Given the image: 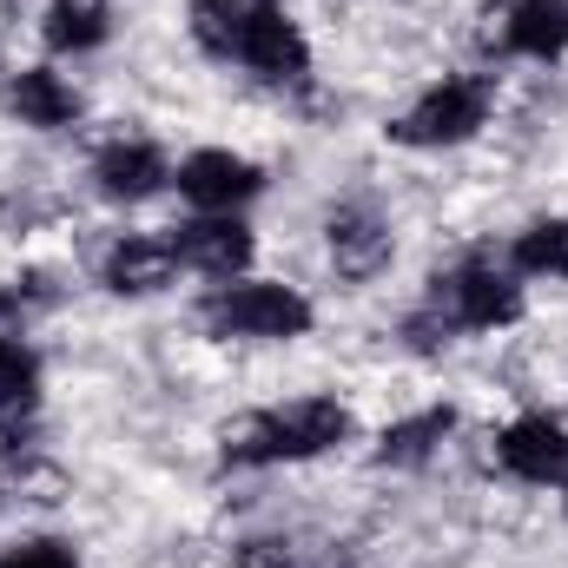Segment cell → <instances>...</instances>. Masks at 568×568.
<instances>
[{"mask_svg":"<svg viewBox=\"0 0 568 568\" xmlns=\"http://www.w3.org/2000/svg\"><path fill=\"white\" fill-rule=\"evenodd\" d=\"M185 27L212 60H239L265 87H297L311 73V40L278 0H192Z\"/></svg>","mask_w":568,"mask_h":568,"instance_id":"6da1fadb","label":"cell"},{"mask_svg":"<svg viewBox=\"0 0 568 568\" xmlns=\"http://www.w3.org/2000/svg\"><path fill=\"white\" fill-rule=\"evenodd\" d=\"M357 436V417L337 404V397H297L278 410H252V417H232L219 429V449L225 463H245V469H265V463H311V456H331Z\"/></svg>","mask_w":568,"mask_h":568,"instance_id":"7a4b0ae2","label":"cell"},{"mask_svg":"<svg viewBox=\"0 0 568 568\" xmlns=\"http://www.w3.org/2000/svg\"><path fill=\"white\" fill-rule=\"evenodd\" d=\"M317 324L311 297L291 291V284H265V278H239L219 284L205 304H199V331L205 337H245V344H291Z\"/></svg>","mask_w":568,"mask_h":568,"instance_id":"3957f363","label":"cell"},{"mask_svg":"<svg viewBox=\"0 0 568 568\" xmlns=\"http://www.w3.org/2000/svg\"><path fill=\"white\" fill-rule=\"evenodd\" d=\"M489 106H496L489 80H476V73H449V80H436V87H429L410 113H397V120H390V140L417 145V152L463 145V140H476V133L489 126Z\"/></svg>","mask_w":568,"mask_h":568,"instance_id":"277c9868","label":"cell"},{"mask_svg":"<svg viewBox=\"0 0 568 568\" xmlns=\"http://www.w3.org/2000/svg\"><path fill=\"white\" fill-rule=\"evenodd\" d=\"M429 304L456 331H503V324L523 317V284H516V272H503L496 258H463V265H449L436 278Z\"/></svg>","mask_w":568,"mask_h":568,"instance_id":"5b68a950","label":"cell"},{"mask_svg":"<svg viewBox=\"0 0 568 568\" xmlns=\"http://www.w3.org/2000/svg\"><path fill=\"white\" fill-rule=\"evenodd\" d=\"M324 252H331V272L344 284H371V278L390 272L397 232H390V219L371 212V205H337V212L324 219Z\"/></svg>","mask_w":568,"mask_h":568,"instance_id":"8992f818","label":"cell"},{"mask_svg":"<svg viewBox=\"0 0 568 568\" xmlns=\"http://www.w3.org/2000/svg\"><path fill=\"white\" fill-rule=\"evenodd\" d=\"M172 185H179V199H185V205H199V212H239V205H252V199L265 192V172H258L245 152L205 145V152L179 159Z\"/></svg>","mask_w":568,"mask_h":568,"instance_id":"52a82bcc","label":"cell"},{"mask_svg":"<svg viewBox=\"0 0 568 568\" xmlns=\"http://www.w3.org/2000/svg\"><path fill=\"white\" fill-rule=\"evenodd\" d=\"M172 252H179V265H192L205 278H239L252 265V225L239 212H199L172 232Z\"/></svg>","mask_w":568,"mask_h":568,"instance_id":"ba28073f","label":"cell"},{"mask_svg":"<svg viewBox=\"0 0 568 568\" xmlns=\"http://www.w3.org/2000/svg\"><path fill=\"white\" fill-rule=\"evenodd\" d=\"M496 463L516 476V483H536V489H562L568 483V424L556 417H516V424L496 436Z\"/></svg>","mask_w":568,"mask_h":568,"instance_id":"9c48e42d","label":"cell"},{"mask_svg":"<svg viewBox=\"0 0 568 568\" xmlns=\"http://www.w3.org/2000/svg\"><path fill=\"white\" fill-rule=\"evenodd\" d=\"M159 185H172V165L152 140H113L93 152V192L113 205H145Z\"/></svg>","mask_w":568,"mask_h":568,"instance_id":"30bf717a","label":"cell"},{"mask_svg":"<svg viewBox=\"0 0 568 568\" xmlns=\"http://www.w3.org/2000/svg\"><path fill=\"white\" fill-rule=\"evenodd\" d=\"M7 113L33 133H60L80 120V93L53 67H20V73H7Z\"/></svg>","mask_w":568,"mask_h":568,"instance_id":"8fae6325","label":"cell"},{"mask_svg":"<svg viewBox=\"0 0 568 568\" xmlns=\"http://www.w3.org/2000/svg\"><path fill=\"white\" fill-rule=\"evenodd\" d=\"M179 278V252L172 239H120L100 265V284L113 297H159L165 284Z\"/></svg>","mask_w":568,"mask_h":568,"instance_id":"7c38bea8","label":"cell"},{"mask_svg":"<svg viewBox=\"0 0 568 568\" xmlns=\"http://www.w3.org/2000/svg\"><path fill=\"white\" fill-rule=\"evenodd\" d=\"M496 40L503 53H523V60H562L568 53V0H509L496 13Z\"/></svg>","mask_w":568,"mask_h":568,"instance_id":"4fadbf2b","label":"cell"},{"mask_svg":"<svg viewBox=\"0 0 568 568\" xmlns=\"http://www.w3.org/2000/svg\"><path fill=\"white\" fill-rule=\"evenodd\" d=\"M449 429H456V410L429 404V410H417V417H404V424H390L377 436V463L384 469H424L429 456L449 443Z\"/></svg>","mask_w":568,"mask_h":568,"instance_id":"5bb4252c","label":"cell"},{"mask_svg":"<svg viewBox=\"0 0 568 568\" xmlns=\"http://www.w3.org/2000/svg\"><path fill=\"white\" fill-rule=\"evenodd\" d=\"M106 0H47V13H40V40L53 47V53H93L100 40H106Z\"/></svg>","mask_w":568,"mask_h":568,"instance_id":"9a60e30c","label":"cell"},{"mask_svg":"<svg viewBox=\"0 0 568 568\" xmlns=\"http://www.w3.org/2000/svg\"><path fill=\"white\" fill-rule=\"evenodd\" d=\"M509 265H516L523 278H568V219H536V225H523Z\"/></svg>","mask_w":568,"mask_h":568,"instance_id":"2e32d148","label":"cell"},{"mask_svg":"<svg viewBox=\"0 0 568 568\" xmlns=\"http://www.w3.org/2000/svg\"><path fill=\"white\" fill-rule=\"evenodd\" d=\"M40 397V357L27 344H0V417H27Z\"/></svg>","mask_w":568,"mask_h":568,"instance_id":"e0dca14e","label":"cell"},{"mask_svg":"<svg viewBox=\"0 0 568 568\" xmlns=\"http://www.w3.org/2000/svg\"><path fill=\"white\" fill-rule=\"evenodd\" d=\"M47 304H53V291H40V278L0 284V344H20V337H27V324H33Z\"/></svg>","mask_w":568,"mask_h":568,"instance_id":"ac0fdd59","label":"cell"},{"mask_svg":"<svg viewBox=\"0 0 568 568\" xmlns=\"http://www.w3.org/2000/svg\"><path fill=\"white\" fill-rule=\"evenodd\" d=\"M0 568H80V549H73V542H60V536H33V542L7 549Z\"/></svg>","mask_w":568,"mask_h":568,"instance_id":"d6986e66","label":"cell"},{"mask_svg":"<svg viewBox=\"0 0 568 568\" xmlns=\"http://www.w3.org/2000/svg\"><path fill=\"white\" fill-rule=\"evenodd\" d=\"M232 568H304L284 542H239V562Z\"/></svg>","mask_w":568,"mask_h":568,"instance_id":"ffe728a7","label":"cell"},{"mask_svg":"<svg viewBox=\"0 0 568 568\" xmlns=\"http://www.w3.org/2000/svg\"><path fill=\"white\" fill-rule=\"evenodd\" d=\"M562 489H568V483H562ZM562 509H568V496H562Z\"/></svg>","mask_w":568,"mask_h":568,"instance_id":"44dd1931","label":"cell"}]
</instances>
